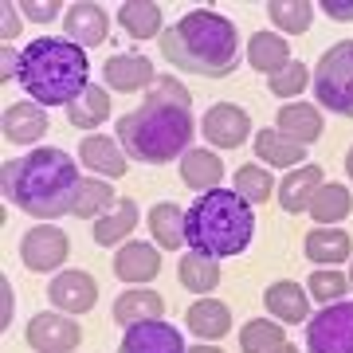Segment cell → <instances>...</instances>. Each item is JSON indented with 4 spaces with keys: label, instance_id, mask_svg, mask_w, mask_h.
Instances as JSON below:
<instances>
[{
    "label": "cell",
    "instance_id": "obj_1",
    "mask_svg": "<svg viewBox=\"0 0 353 353\" xmlns=\"http://www.w3.org/2000/svg\"><path fill=\"white\" fill-rule=\"evenodd\" d=\"M79 181L83 176H79V165L71 161V153L55 150V145H39L24 157L4 161L0 189H4L8 204H16L20 212L51 224L55 216L71 212Z\"/></svg>",
    "mask_w": 353,
    "mask_h": 353
},
{
    "label": "cell",
    "instance_id": "obj_2",
    "mask_svg": "<svg viewBox=\"0 0 353 353\" xmlns=\"http://www.w3.org/2000/svg\"><path fill=\"white\" fill-rule=\"evenodd\" d=\"M161 51L165 63H173L176 71L224 79L240 63V32L228 16L196 8V12H185L173 28H165Z\"/></svg>",
    "mask_w": 353,
    "mask_h": 353
},
{
    "label": "cell",
    "instance_id": "obj_3",
    "mask_svg": "<svg viewBox=\"0 0 353 353\" xmlns=\"http://www.w3.org/2000/svg\"><path fill=\"white\" fill-rule=\"evenodd\" d=\"M87 51L71 39H32L20 51V87L28 90V102L48 106H71L90 87L87 83Z\"/></svg>",
    "mask_w": 353,
    "mask_h": 353
},
{
    "label": "cell",
    "instance_id": "obj_4",
    "mask_svg": "<svg viewBox=\"0 0 353 353\" xmlns=\"http://www.w3.org/2000/svg\"><path fill=\"white\" fill-rule=\"evenodd\" d=\"M255 236V208L232 189L201 192L185 212V243L208 259H232L248 252Z\"/></svg>",
    "mask_w": 353,
    "mask_h": 353
},
{
    "label": "cell",
    "instance_id": "obj_5",
    "mask_svg": "<svg viewBox=\"0 0 353 353\" xmlns=\"http://www.w3.org/2000/svg\"><path fill=\"white\" fill-rule=\"evenodd\" d=\"M118 145L126 157L145 165H165L173 157L189 153V141L196 134V122L185 106H169V102H141L138 110L118 118Z\"/></svg>",
    "mask_w": 353,
    "mask_h": 353
},
{
    "label": "cell",
    "instance_id": "obj_6",
    "mask_svg": "<svg viewBox=\"0 0 353 353\" xmlns=\"http://www.w3.org/2000/svg\"><path fill=\"white\" fill-rule=\"evenodd\" d=\"M310 83H314V99L326 110L353 118V39H341L330 51H322Z\"/></svg>",
    "mask_w": 353,
    "mask_h": 353
},
{
    "label": "cell",
    "instance_id": "obj_7",
    "mask_svg": "<svg viewBox=\"0 0 353 353\" xmlns=\"http://www.w3.org/2000/svg\"><path fill=\"white\" fill-rule=\"evenodd\" d=\"M306 353H353V303L322 306L306 322Z\"/></svg>",
    "mask_w": 353,
    "mask_h": 353
},
{
    "label": "cell",
    "instance_id": "obj_8",
    "mask_svg": "<svg viewBox=\"0 0 353 353\" xmlns=\"http://www.w3.org/2000/svg\"><path fill=\"white\" fill-rule=\"evenodd\" d=\"M67 255H71V240H67L63 228H55V224H39L20 240V259H24V267L36 271V275L59 271Z\"/></svg>",
    "mask_w": 353,
    "mask_h": 353
},
{
    "label": "cell",
    "instance_id": "obj_9",
    "mask_svg": "<svg viewBox=\"0 0 353 353\" xmlns=\"http://www.w3.org/2000/svg\"><path fill=\"white\" fill-rule=\"evenodd\" d=\"M201 134L208 138V145H216V150H240L243 141L252 138V118H248V110L236 106V102H216V106L204 110Z\"/></svg>",
    "mask_w": 353,
    "mask_h": 353
},
{
    "label": "cell",
    "instance_id": "obj_10",
    "mask_svg": "<svg viewBox=\"0 0 353 353\" xmlns=\"http://www.w3.org/2000/svg\"><path fill=\"white\" fill-rule=\"evenodd\" d=\"M28 345L36 353H71L83 341V326L71 322V314H55V310H43L28 322L24 330Z\"/></svg>",
    "mask_w": 353,
    "mask_h": 353
},
{
    "label": "cell",
    "instance_id": "obj_11",
    "mask_svg": "<svg viewBox=\"0 0 353 353\" xmlns=\"http://www.w3.org/2000/svg\"><path fill=\"white\" fill-rule=\"evenodd\" d=\"M48 299L55 303L59 314H71V318L87 314L90 306L99 303V283H94V275H87V271H59V275L51 279Z\"/></svg>",
    "mask_w": 353,
    "mask_h": 353
},
{
    "label": "cell",
    "instance_id": "obj_12",
    "mask_svg": "<svg viewBox=\"0 0 353 353\" xmlns=\"http://www.w3.org/2000/svg\"><path fill=\"white\" fill-rule=\"evenodd\" d=\"M118 353H189V350H185L181 330L161 322V318H153V322H134V326H126Z\"/></svg>",
    "mask_w": 353,
    "mask_h": 353
},
{
    "label": "cell",
    "instance_id": "obj_13",
    "mask_svg": "<svg viewBox=\"0 0 353 353\" xmlns=\"http://www.w3.org/2000/svg\"><path fill=\"white\" fill-rule=\"evenodd\" d=\"M63 28H67V39L71 43H79V48H102L106 43V36H110V16H106V8L102 4H90V0H79V4H71L63 16Z\"/></svg>",
    "mask_w": 353,
    "mask_h": 353
},
{
    "label": "cell",
    "instance_id": "obj_14",
    "mask_svg": "<svg viewBox=\"0 0 353 353\" xmlns=\"http://www.w3.org/2000/svg\"><path fill=\"white\" fill-rule=\"evenodd\" d=\"M157 271H161V252H157L153 243H138V240L122 243L118 255H114V275L122 279V283H130V287L153 283Z\"/></svg>",
    "mask_w": 353,
    "mask_h": 353
},
{
    "label": "cell",
    "instance_id": "obj_15",
    "mask_svg": "<svg viewBox=\"0 0 353 353\" xmlns=\"http://www.w3.org/2000/svg\"><path fill=\"white\" fill-rule=\"evenodd\" d=\"M263 306L271 310L275 322H290V326L310 322V290L299 287L294 279H279V283H271V287L263 290Z\"/></svg>",
    "mask_w": 353,
    "mask_h": 353
},
{
    "label": "cell",
    "instance_id": "obj_16",
    "mask_svg": "<svg viewBox=\"0 0 353 353\" xmlns=\"http://www.w3.org/2000/svg\"><path fill=\"white\" fill-rule=\"evenodd\" d=\"M102 79L110 90H122V94H134V90H150L157 83V71L145 55H110L106 67H102Z\"/></svg>",
    "mask_w": 353,
    "mask_h": 353
},
{
    "label": "cell",
    "instance_id": "obj_17",
    "mask_svg": "<svg viewBox=\"0 0 353 353\" xmlns=\"http://www.w3.org/2000/svg\"><path fill=\"white\" fill-rule=\"evenodd\" d=\"M326 185V176H322V165H299V169H290L287 181L279 185V204H283V212L287 216H299V212H310V201H314V192Z\"/></svg>",
    "mask_w": 353,
    "mask_h": 353
},
{
    "label": "cell",
    "instance_id": "obj_18",
    "mask_svg": "<svg viewBox=\"0 0 353 353\" xmlns=\"http://www.w3.org/2000/svg\"><path fill=\"white\" fill-rule=\"evenodd\" d=\"M79 165H87L90 173H99V176H122L130 169L126 150L114 138H102V134H87L79 141Z\"/></svg>",
    "mask_w": 353,
    "mask_h": 353
},
{
    "label": "cell",
    "instance_id": "obj_19",
    "mask_svg": "<svg viewBox=\"0 0 353 353\" xmlns=\"http://www.w3.org/2000/svg\"><path fill=\"white\" fill-rule=\"evenodd\" d=\"M275 130L299 145H314L322 138V110L314 102H287V106H279Z\"/></svg>",
    "mask_w": 353,
    "mask_h": 353
},
{
    "label": "cell",
    "instance_id": "obj_20",
    "mask_svg": "<svg viewBox=\"0 0 353 353\" xmlns=\"http://www.w3.org/2000/svg\"><path fill=\"white\" fill-rule=\"evenodd\" d=\"M4 138L16 141V145H32L48 134V110L39 102H12L4 110Z\"/></svg>",
    "mask_w": 353,
    "mask_h": 353
},
{
    "label": "cell",
    "instance_id": "obj_21",
    "mask_svg": "<svg viewBox=\"0 0 353 353\" xmlns=\"http://www.w3.org/2000/svg\"><path fill=\"white\" fill-rule=\"evenodd\" d=\"M303 252H306V259H314L318 267H334V263H345V259H350L353 240H350L345 228H314L303 240Z\"/></svg>",
    "mask_w": 353,
    "mask_h": 353
},
{
    "label": "cell",
    "instance_id": "obj_22",
    "mask_svg": "<svg viewBox=\"0 0 353 353\" xmlns=\"http://www.w3.org/2000/svg\"><path fill=\"white\" fill-rule=\"evenodd\" d=\"M181 181L192 192H212L224 181V161L216 157V150H189L181 157Z\"/></svg>",
    "mask_w": 353,
    "mask_h": 353
},
{
    "label": "cell",
    "instance_id": "obj_23",
    "mask_svg": "<svg viewBox=\"0 0 353 353\" xmlns=\"http://www.w3.org/2000/svg\"><path fill=\"white\" fill-rule=\"evenodd\" d=\"M153 318H165V299L150 287L138 290H122L114 299V322L122 326H134V322H153Z\"/></svg>",
    "mask_w": 353,
    "mask_h": 353
},
{
    "label": "cell",
    "instance_id": "obj_24",
    "mask_svg": "<svg viewBox=\"0 0 353 353\" xmlns=\"http://www.w3.org/2000/svg\"><path fill=\"white\" fill-rule=\"evenodd\" d=\"M134 224H138V204L130 201V196H118V204H114L110 212L102 216V220H94L90 236H94L99 248H114V243H122L134 232Z\"/></svg>",
    "mask_w": 353,
    "mask_h": 353
},
{
    "label": "cell",
    "instance_id": "obj_25",
    "mask_svg": "<svg viewBox=\"0 0 353 353\" xmlns=\"http://www.w3.org/2000/svg\"><path fill=\"white\" fill-rule=\"evenodd\" d=\"M248 63L263 75H279L290 63V43L279 32H255L248 39Z\"/></svg>",
    "mask_w": 353,
    "mask_h": 353
},
{
    "label": "cell",
    "instance_id": "obj_26",
    "mask_svg": "<svg viewBox=\"0 0 353 353\" xmlns=\"http://www.w3.org/2000/svg\"><path fill=\"white\" fill-rule=\"evenodd\" d=\"M118 24L130 39H157L161 36V4L157 0H126L118 8Z\"/></svg>",
    "mask_w": 353,
    "mask_h": 353
},
{
    "label": "cell",
    "instance_id": "obj_27",
    "mask_svg": "<svg viewBox=\"0 0 353 353\" xmlns=\"http://www.w3.org/2000/svg\"><path fill=\"white\" fill-rule=\"evenodd\" d=\"M255 157L263 165L299 169V165H306V145L290 141L287 134H279V130H259V134H255Z\"/></svg>",
    "mask_w": 353,
    "mask_h": 353
},
{
    "label": "cell",
    "instance_id": "obj_28",
    "mask_svg": "<svg viewBox=\"0 0 353 353\" xmlns=\"http://www.w3.org/2000/svg\"><path fill=\"white\" fill-rule=\"evenodd\" d=\"M185 322H189V330L196 334V338L216 341V338H224L228 326H232V310H228L220 299H196V303L189 306Z\"/></svg>",
    "mask_w": 353,
    "mask_h": 353
},
{
    "label": "cell",
    "instance_id": "obj_29",
    "mask_svg": "<svg viewBox=\"0 0 353 353\" xmlns=\"http://www.w3.org/2000/svg\"><path fill=\"white\" fill-rule=\"evenodd\" d=\"M114 204H118V192L102 176H83L79 192H75V204H71V216H79V220H102Z\"/></svg>",
    "mask_w": 353,
    "mask_h": 353
},
{
    "label": "cell",
    "instance_id": "obj_30",
    "mask_svg": "<svg viewBox=\"0 0 353 353\" xmlns=\"http://www.w3.org/2000/svg\"><path fill=\"white\" fill-rule=\"evenodd\" d=\"M110 118V94L102 90V83H90L71 106H67V122L75 130H94Z\"/></svg>",
    "mask_w": 353,
    "mask_h": 353
},
{
    "label": "cell",
    "instance_id": "obj_31",
    "mask_svg": "<svg viewBox=\"0 0 353 353\" xmlns=\"http://www.w3.org/2000/svg\"><path fill=\"white\" fill-rule=\"evenodd\" d=\"M353 212V196L345 185H322V189L314 192V201H310V216H314L318 228H334L341 224V220H350Z\"/></svg>",
    "mask_w": 353,
    "mask_h": 353
},
{
    "label": "cell",
    "instance_id": "obj_32",
    "mask_svg": "<svg viewBox=\"0 0 353 353\" xmlns=\"http://www.w3.org/2000/svg\"><path fill=\"white\" fill-rule=\"evenodd\" d=\"M150 232H153V240H157V248L176 252V248L185 243V208L173 204V201L153 204L150 208Z\"/></svg>",
    "mask_w": 353,
    "mask_h": 353
},
{
    "label": "cell",
    "instance_id": "obj_33",
    "mask_svg": "<svg viewBox=\"0 0 353 353\" xmlns=\"http://www.w3.org/2000/svg\"><path fill=\"white\" fill-rule=\"evenodd\" d=\"M314 8L318 4H310V0H271L267 16H271L279 36H303L314 20Z\"/></svg>",
    "mask_w": 353,
    "mask_h": 353
},
{
    "label": "cell",
    "instance_id": "obj_34",
    "mask_svg": "<svg viewBox=\"0 0 353 353\" xmlns=\"http://www.w3.org/2000/svg\"><path fill=\"white\" fill-rule=\"evenodd\" d=\"M176 279L185 290H196V294H208V290L220 287V263L208 259V255H196L189 252L181 263H176Z\"/></svg>",
    "mask_w": 353,
    "mask_h": 353
},
{
    "label": "cell",
    "instance_id": "obj_35",
    "mask_svg": "<svg viewBox=\"0 0 353 353\" xmlns=\"http://www.w3.org/2000/svg\"><path fill=\"white\" fill-rule=\"evenodd\" d=\"M279 345H287L283 322H263V318H255V322H248V326L240 330V350L243 353H275Z\"/></svg>",
    "mask_w": 353,
    "mask_h": 353
},
{
    "label": "cell",
    "instance_id": "obj_36",
    "mask_svg": "<svg viewBox=\"0 0 353 353\" xmlns=\"http://www.w3.org/2000/svg\"><path fill=\"white\" fill-rule=\"evenodd\" d=\"M236 192H240L248 204H263V201H271V192H275V176H271V169H263L259 161L240 165V169H236Z\"/></svg>",
    "mask_w": 353,
    "mask_h": 353
},
{
    "label": "cell",
    "instance_id": "obj_37",
    "mask_svg": "<svg viewBox=\"0 0 353 353\" xmlns=\"http://www.w3.org/2000/svg\"><path fill=\"white\" fill-rule=\"evenodd\" d=\"M306 290H310V299H318V306L341 303L350 294V275H341L334 267H318L314 275L306 279Z\"/></svg>",
    "mask_w": 353,
    "mask_h": 353
},
{
    "label": "cell",
    "instance_id": "obj_38",
    "mask_svg": "<svg viewBox=\"0 0 353 353\" xmlns=\"http://www.w3.org/2000/svg\"><path fill=\"white\" fill-rule=\"evenodd\" d=\"M310 79H314V75H310V67H306L303 59H290L279 75H271V83H267V87H271V94H275V99H294V94H303V90H306V83H310Z\"/></svg>",
    "mask_w": 353,
    "mask_h": 353
},
{
    "label": "cell",
    "instance_id": "obj_39",
    "mask_svg": "<svg viewBox=\"0 0 353 353\" xmlns=\"http://www.w3.org/2000/svg\"><path fill=\"white\" fill-rule=\"evenodd\" d=\"M145 102H169V106H185L189 110V102H192V94L181 83H176L173 75H161L157 83L150 87V94H145Z\"/></svg>",
    "mask_w": 353,
    "mask_h": 353
},
{
    "label": "cell",
    "instance_id": "obj_40",
    "mask_svg": "<svg viewBox=\"0 0 353 353\" xmlns=\"http://www.w3.org/2000/svg\"><path fill=\"white\" fill-rule=\"evenodd\" d=\"M16 8H20V16L36 20V24H51V20H59V16H63L59 8H67V4H59V0H43V4H39V0H20Z\"/></svg>",
    "mask_w": 353,
    "mask_h": 353
},
{
    "label": "cell",
    "instance_id": "obj_41",
    "mask_svg": "<svg viewBox=\"0 0 353 353\" xmlns=\"http://www.w3.org/2000/svg\"><path fill=\"white\" fill-rule=\"evenodd\" d=\"M0 8H4V12H0V39H4V43H12V39H20L24 16H20L16 4H0Z\"/></svg>",
    "mask_w": 353,
    "mask_h": 353
},
{
    "label": "cell",
    "instance_id": "obj_42",
    "mask_svg": "<svg viewBox=\"0 0 353 353\" xmlns=\"http://www.w3.org/2000/svg\"><path fill=\"white\" fill-rule=\"evenodd\" d=\"M12 310H16V299H12V283H8V275L0 279V326L8 330V322H12Z\"/></svg>",
    "mask_w": 353,
    "mask_h": 353
},
{
    "label": "cell",
    "instance_id": "obj_43",
    "mask_svg": "<svg viewBox=\"0 0 353 353\" xmlns=\"http://www.w3.org/2000/svg\"><path fill=\"white\" fill-rule=\"evenodd\" d=\"M318 8H322V12L330 16V20H338V24L353 20V0H322Z\"/></svg>",
    "mask_w": 353,
    "mask_h": 353
},
{
    "label": "cell",
    "instance_id": "obj_44",
    "mask_svg": "<svg viewBox=\"0 0 353 353\" xmlns=\"http://www.w3.org/2000/svg\"><path fill=\"white\" fill-rule=\"evenodd\" d=\"M0 67H4V71H0V79H4V83L20 75V55H16L8 43H4V51H0Z\"/></svg>",
    "mask_w": 353,
    "mask_h": 353
},
{
    "label": "cell",
    "instance_id": "obj_45",
    "mask_svg": "<svg viewBox=\"0 0 353 353\" xmlns=\"http://www.w3.org/2000/svg\"><path fill=\"white\" fill-rule=\"evenodd\" d=\"M345 173H350V181H353V145H350V153H345Z\"/></svg>",
    "mask_w": 353,
    "mask_h": 353
},
{
    "label": "cell",
    "instance_id": "obj_46",
    "mask_svg": "<svg viewBox=\"0 0 353 353\" xmlns=\"http://www.w3.org/2000/svg\"><path fill=\"white\" fill-rule=\"evenodd\" d=\"M189 353H224V350H216V345H196V350H189Z\"/></svg>",
    "mask_w": 353,
    "mask_h": 353
},
{
    "label": "cell",
    "instance_id": "obj_47",
    "mask_svg": "<svg viewBox=\"0 0 353 353\" xmlns=\"http://www.w3.org/2000/svg\"><path fill=\"white\" fill-rule=\"evenodd\" d=\"M275 353H299V350H294V345H279Z\"/></svg>",
    "mask_w": 353,
    "mask_h": 353
},
{
    "label": "cell",
    "instance_id": "obj_48",
    "mask_svg": "<svg viewBox=\"0 0 353 353\" xmlns=\"http://www.w3.org/2000/svg\"><path fill=\"white\" fill-rule=\"evenodd\" d=\"M350 290H353V271H350Z\"/></svg>",
    "mask_w": 353,
    "mask_h": 353
}]
</instances>
